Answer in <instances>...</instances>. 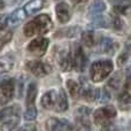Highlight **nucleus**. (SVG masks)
I'll return each mask as SVG.
<instances>
[{
	"mask_svg": "<svg viewBox=\"0 0 131 131\" xmlns=\"http://www.w3.org/2000/svg\"><path fill=\"white\" fill-rule=\"evenodd\" d=\"M52 20L47 14H40L32 21L28 22L24 27V34L27 37L35 35H44L52 29Z\"/></svg>",
	"mask_w": 131,
	"mask_h": 131,
	"instance_id": "f257e3e1",
	"label": "nucleus"
},
{
	"mask_svg": "<svg viewBox=\"0 0 131 131\" xmlns=\"http://www.w3.org/2000/svg\"><path fill=\"white\" fill-rule=\"evenodd\" d=\"M113 71V63L111 60H99L91 67V79L93 82H101Z\"/></svg>",
	"mask_w": 131,
	"mask_h": 131,
	"instance_id": "f03ea898",
	"label": "nucleus"
},
{
	"mask_svg": "<svg viewBox=\"0 0 131 131\" xmlns=\"http://www.w3.org/2000/svg\"><path fill=\"white\" fill-rule=\"evenodd\" d=\"M36 97H37V85L36 83H30L27 92V109L24 113V118L27 121H34L37 117L36 109Z\"/></svg>",
	"mask_w": 131,
	"mask_h": 131,
	"instance_id": "7ed1b4c3",
	"label": "nucleus"
},
{
	"mask_svg": "<svg viewBox=\"0 0 131 131\" xmlns=\"http://www.w3.org/2000/svg\"><path fill=\"white\" fill-rule=\"evenodd\" d=\"M116 109L113 106H105L100 109H97L93 115L94 122L99 125H109L111 121L115 118Z\"/></svg>",
	"mask_w": 131,
	"mask_h": 131,
	"instance_id": "20e7f679",
	"label": "nucleus"
},
{
	"mask_svg": "<svg viewBox=\"0 0 131 131\" xmlns=\"http://www.w3.org/2000/svg\"><path fill=\"white\" fill-rule=\"evenodd\" d=\"M27 68L29 71H31L35 76L37 77H44L51 72V66L39 60H34V61H28Z\"/></svg>",
	"mask_w": 131,
	"mask_h": 131,
	"instance_id": "39448f33",
	"label": "nucleus"
},
{
	"mask_svg": "<svg viewBox=\"0 0 131 131\" xmlns=\"http://www.w3.org/2000/svg\"><path fill=\"white\" fill-rule=\"evenodd\" d=\"M45 128L48 131H71L72 125L64 118H48L45 122Z\"/></svg>",
	"mask_w": 131,
	"mask_h": 131,
	"instance_id": "423d86ee",
	"label": "nucleus"
},
{
	"mask_svg": "<svg viewBox=\"0 0 131 131\" xmlns=\"http://www.w3.org/2000/svg\"><path fill=\"white\" fill-rule=\"evenodd\" d=\"M14 95V82L10 78H6L0 84V105H5L10 101Z\"/></svg>",
	"mask_w": 131,
	"mask_h": 131,
	"instance_id": "0eeeda50",
	"label": "nucleus"
},
{
	"mask_svg": "<svg viewBox=\"0 0 131 131\" xmlns=\"http://www.w3.org/2000/svg\"><path fill=\"white\" fill-rule=\"evenodd\" d=\"M48 47V39L43 38V37H38V38L31 40V43L28 45V51L32 54L37 55V57H41L45 54L46 50Z\"/></svg>",
	"mask_w": 131,
	"mask_h": 131,
	"instance_id": "6e6552de",
	"label": "nucleus"
},
{
	"mask_svg": "<svg viewBox=\"0 0 131 131\" xmlns=\"http://www.w3.org/2000/svg\"><path fill=\"white\" fill-rule=\"evenodd\" d=\"M81 94L83 95V98L88 101H94L99 95V90L95 88H93L84 77H81Z\"/></svg>",
	"mask_w": 131,
	"mask_h": 131,
	"instance_id": "1a4fd4ad",
	"label": "nucleus"
},
{
	"mask_svg": "<svg viewBox=\"0 0 131 131\" xmlns=\"http://www.w3.org/2000/svg\"><path fill=\"white\" fill-rule=\"evenodd\" d=\"M72 55V66H74V70H78V71H83L88 63V59H86L85 54H84L82 47L77 46L76 50L74 51Z\"/></svg>",
	"mask_w": 131,
	"mask_h": 131,
	"instance_id": "9d476101",
	"label": "nucleus"
},
{
	"mask_svg": "<svg viewBox=\"0 0 131 131\" xmlns=\"http://www.w3.org/2000/svg\"><path fill=\"white\" fill-rule=\"evenodd\" d=\"M55 12H57V17L59 20V22L66 23L70 20V16H71V10H70V7L68 6L66 2H60L55 7Z\"/></svg>",
	"mask_w": 131,
	"mask_h": 131,
	"instance_id": "9b49d317",
	"label": "nucleus"
},
{
	"mask_svg": "<svg viewBox=\"0 0 131 131\" xmlns=\"http://www.w3.org/2000/svg\"><path fill=\"white\" fill-rule=\"evenodd\" d=\"M59 64L63 71H71V70H74V66H72V55L69 53V51H63V52L60 53Z\"/></svg>",
	"mask_w": 131,
	"mask_h": 131,
	"instance_id": "f8f14e48",
	"label": "nucleus"
},
{
	"mask_svg": "<svg viewBox=\"0 0 131 131\" xmlns=\"http://www.w3.org/2000/svg\"><path fill=\"white\" fill-rule=\"evenodd\" d=\"M57 94L58 92L54 90L46 92L41 97V106L45 109H54L55 101H57Z\"/></svg>",
	"mask_w": 131,
	"mask_h": 131,
	"instance_id": "ddd939ff",
	"label": "nucleus"
},
{
	"mask_svg": "<svg viewBox=\"0 0 131 131\" xmlns=\"http://www.w3.org/2000/svg\"><path fill=\"white\" fill-rule=\"evenodd\" d=\"M68 109V100H67V95H66L64 91L59 90L57 94V101H55V106H54V111L62 113V112L67 111Z\"/></svg>",
	"mask_w": 131,
	"mask_h": 131,
	"instance_id": "4468645a",
	"label": "nucleus"
},
{
	"mask_svg": "<svg viewBox=\"0 0 131 131\" xmlns=\"http://www.w3.org/2000/svg\"><path fill=\"white\" fill-rule=\"evenodd\" d=\"M20 113H21V108L18 105H13V106L6 107V108L0 111V122H2V121L7 120L9 117H13V116L20 115Z\"/></svg>",
	"mask_w": 131,
	"mask_h": 131,
	"instance_id": "2eb2a0df",
	"label": "nucleus"
},
{
	"mask_svg": "<svg viewBox=\"0 0 131 131\" xmlns=\"http://www.w3.org/2000/svg\"><path fill=\"white\" fill-rule=\"evenodd\" d=\"M44 7V0H30L27 5L24 6V12L27 15H32V14L37 13Z\"/></svg>",
	"mask_w": 131,
	"mask_h": 131,
	"instance_id": "dca6fc26",
	"label": "nucleus"
},
{
	"mask_svg": "<svg viewBox=\"0 0 131 131\" xmlns=\"http://www.w3.org/2000/svg\"><path fill=\"white\" fill-rule=\"evenodd\" d=\"M27 17V13L24 12L23 8H18L15 12H13V14H10V16L8 17V23L9 24L16 25L20 22H22L24 18Z\"/></svg>",
	"mask_w": 131,
	"mask_h": 131,
	"instance_id": "f3484780",
	"label": "nucleus"
},
{
	"mask_svg": "<svg viewBox=\"0 0 131 131\" xmlns=\"http://www.w3.org/2000/svg\"><path fill=\"white\" fill-rule=\"evenodd\" d=\"M18 122H20V115L9 117V118H7V120H5L1 122L0 130L1 131H13L14 128L18 124Z\"/></svg>",
	"mask_w": 131,
	"mask_h": 131,
	"instance_id": "a211bd4d",
	"label": "nucleus"
},
{
	"mask_svg": "<svg viewBox=\"0 0 131 131\" xmlns=\"http://www.w3.org/2000/svg\"><path fill=\"white\" fill-rule=\"evenodd\" d=\"M116 48V44L111 38H102L100 43V51L101 53H112Z\"/></svg>",
	"mask_w": 131,
	"mask_h": 131,
	"instance_id": "6ab92c4d",
	"label": "nucleus"
},
{
	"mask_svg": "<svg viewBox=\"0 0 131 131\" xmlns=\"http://www.w3.org/2000/svg\"><path fill=\"white\" fill-rule=\"evenodd\" d=\"M67 88H68V92L71 95L72 98H78L81 94V86L79 83H77L74 79H68L67 81Z\"/></svg>",
	"mask_w": 131,
	"mask_h": 131,
	"instance_id": "aec40b11",
	"label": "nucleus"
},
{
	"mask_svg": "<svg viewBox=\"0 0 131 131\" xmlns=\"http://www.w3.org/2000/svg\"><path fill=\"white\" fill-rule=\"evenodd\" d=\"M14 67V59L9 55L0 58V74L7 72Z\"/></svg>",
	"mask_w": 131,
	"mask_h": 131,
	"instance_id": "412c9836",
	"label": "nucleus"
},
{
	"mask_svg": "<svg viewBox=\"0 0 131 131\" xmlns=\"http://www.w3.org/2000/svg\"><path fill=\"white\" fill-rule=\"evenodd\" d=\"M106 9V5H105V2L102 1H95L94 4H92V6L90 7V13L92 14V15H99V14H101L102 12Z\"/></svg>",
	"mask_w": 131,
	"mask_h": 131,
	"instance_id": "4be33fe9",
	"label": "nucleus"
},
{
	"mask_svg": "<svg viewBox=\"0 0 131 131\" xmlns=\"http://www.w3.org/2000/svg\"><path fill=\"white\" fill-rule=\"evenodd\" d=\"M76 123H77V131H91L89 117L76 118Z\"/></svg>",
	"mask_w": 131,
	"mask_h": 131,
	"instance_id": "5701e85b",
	"label": "nucleus"
},
{
	"mask_svg": "<svg viewBox=\"0 0 131 131\" xmlns=\"http://www.w3.org/2000/svg\"><path fill=\"white\" fill-rule=\"evenodd\" d=\"M82 40H83V43L85 44L86 46H89V47H92V46L94 45V43H95L94 35H93L91 31L84 32L83 36H82Z\"/></svg>",
	"mask_w": 131,
	"mask_h": 131,
	"instance_id": "b1692460",
	"label": "nucleus"
},
{
	"mask_svg": "<svg viewBox=\"0 0 131 131\" xmlns=\"http://www.w3.org/2000/svg\"><path fill=\"white\" fill-rule=\"evenodd\" d=\"M12 37V34L9 31L7 32H4V34H0V51L2 50V47H4L5 45H6V43Z\"/></svg>",
	"mask_w": 131,
	"mask_h": 131,
	"instance_id": "393cba45",
	"label": "nucleus"
},
{
	"mask_svg": "<svg viewBox=\"0 0 131 131\" xmlns=\"http://www.w3.org/2000/svg\"><path fill=\"white\" fill-rule=\"evenodd\" d=\"M98 98H101V99H100V101L101 102H106V101H108V100L111 99V94H109L108 90H107L106 88H104L101 90V92L99 91V95H98Z\"/></svg>",
	"mask_w": 131,
	"mask_h": 131,
	"instance_id": "a878e982",
	"label": "nucleus"
},
{
	"mask_svg": "<svg viewBox=\"0 0 131 131\" xmlns=\"http://www.w3.org/2000/svg\"><path fill=\"white\" fill-rule=\"evenodd\" d=\"M120 83H121V79H120L118 75H115V76L109 81V85L113 86V89H117L118 86H120Z\"/></svg>",
	"mask_w": 131,
	"mask_h": 131,
	"instance_id": "bb28decb",
	"label": "nucleus"
},
{
	"mask_svg": "<svg viewBox=\"0 0 131 131\" xmlns=\"http://www.w3.org/2000/svg\"><path fill=\"white\" fill-rule=\"evenodd\" d=\"M8 24V16L0 15V30H4Z\"/></svg>",
	"mask_w": 131,
	"mask_h": 131,
	"instance_id": "cd10ccee",
	"label": "nucleus"
},
{
	"mask_svg": "<svg viewBox=\"0 0 131 131\" xmlns=\"http://www.w3.org/2000/svg\"><path fill=\"white\" fill-rule=\"evenodd\" d=\"M128 9H129V6H116L115 8H114V10H115V12H118V13L125 14V13L128 12Z\"/></svg>",
	"mask_w": 131,
	"mask_h": 131,
	"instance_id": "c85d7f7f",
	"label": "nucleus"
},
{
	"mask_svg": "<svg viewBox=\"0 0 131 131\" xmlns=\"http://www.w3.org/2000/svg\"><path fill=\"white\" fill-rule=\"evenodd\" d=\"M17 131H36V128H35V125H32V124H27Z\"/></svg>",
	"mask_w": 131,
	"mask_h": 131,
	"instance_id": "c756f323",
	"label": "nucleus"
},
{
	"mask_svg": "<svg viewBox=\"0 0 131 131\" xmlns=\"http://www.w3.org/2000/svg\"><path fill=\"white\" fill-rule=\"evenodd\" d=\"M113 24H114V27H115V28H120V27H121V21H120V18H118V17H114Z\"/></svg>",
	"mask_w": 131,
	"mask_h": 131,
	"instance_id": "7c9ffc66",
	"label": "nucleus"
},
{
	"mask_svg": "<svg viewBox=\"0 0 131 131\" xmlns=\"http://www.w3.org/2000/svg\"><path fill=\"white\" fill-rule=\"evenodd\" d=\"M2 8H4V2H2L1 0H0V10H1Z\"/></svg>",
	"mask_w": 131,
	"mask_h": 131,
	"instance_id": "2f4dec72",
	"label": "nucleus"
},
{
	"mask_svg": "<svg viewBox=\"0 0 131 131\" xmlns=\"http://www.w3.org/2000/svg\"><path fill=\"white\" fill-rule=\"evenodd\" d=\"M75 4H78V2H82V1H85V0H72Z\"/></svg>",
	"mask_w": 131,
	"mask_h": 131,
	"instance_id": "473e14b6",
	"label": "nucleus"
}]
</instances>
